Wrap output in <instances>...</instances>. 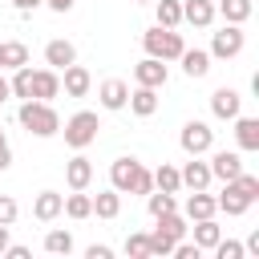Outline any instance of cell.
<instances>
[{
	"label": "cell",
	"mask_w": 259,
	"mask_h": 259,
	"mask_svg": "<svg viewBox=\"0 0 259 259\" xmlns=\"http://www.w3.org/2000/svg\"><path fill=\"white\" fill-rule=\"evenodd\" d=\"M16 121H20V125H24L32 138H53V134H61V117H57L53 101H36V97L20 101Z\"/></svg>",
	"instance_id": "6da1fadb"
},
{
	"label": "cell",
	"mask_w": 259,
	"mask_h": 259,
	"mask_svg": "<svg viewBox=\"0 0 259 259\" xmlns=\"http://www.w3.org/2000/svg\"><path fill=\"white\" fill-rule=\"evenodd\" d=\"M255 198H259V178L243 170L239 178H231V182L223 186V194H219L214 202H219V210H223V214L239 219V214H247V206H251Z\"/></svg>",
	"instance_id": "7a4b0ae2"
},
{
	"label": "cell",
	"mask_w": 259,
	"mask_h": 259,
	"mask_svg": "<svg viewBox=\"0 0 259 259\" xmlns=\"http://www.w3.org/2000/svg\"><path fill=\"white\" fill-rule=\"evenodd\" d=\"M142 49H146V57L178 61V57H182V49H186V40H182V32H178V28H162V24H154V28H146V32H142Z\"/></svg>",
	"instance_id": "3957f363"
},
{
	"label": "cell",
	"mask_w": 259,
	"mask_h": 259,
	"mask_svg": "<svg viewBox=\"0 0 259 259\" xmlns=\"http://www.w3.org/2000/svg\"><path fill=\"white\" fill-rule=\"evenodd\" d=\"M97 130H101V121H97V113L93 109H77L69 121H65V146H73V150H85V146H93L97 142Z\"/></svg>",
	"instance_id": "277c9868"
},
{
	"label": "cell",
	"mask_w": 259,
	"mask_h": 259,
	"mask_svg": "<svg viewBox=\"0 0 259 259\" xmlns=\"http://www.w3.org/2000/svg\"><path fill=\"white\" fill-rule=\"evenodd\" d=\"M243 45H247V32H243V24H223L214 36H210V61H235L239 53H243Z\"/></svg>",
	"instance_id": "5b68a950"
},
{
	"label": "cell",
	"mask_w": 259,
	"mask_h": 259,
	"mask_svg": "<svg viewBox=\"0 0 259 259\" xmlns=\"http://www.w3.org/2000/svg\"><path fill=\"white\" fill-rule=\"evenodd\" d=\"M178 146H182L186 154H210V150H214V130H210L206 121H186L182 134H178Z\"/></svg>",
	"instance_id": "8992f818"
},
{
	"label": "cell",
	"mask_w": 259,
	"mask_h": 259,
	"mask_svg": "<svg viewBox=\"0 0 259 259\" xmlns=\"http://www.w3.org/2000/svg\"><path fill=\"white\" fill-rule=\"evenodd\" d=\"M210 113H214L219 121H235V117L243 113V97H239V89H231V85L214 89V93H210Z\"/></svg>",
	"instance_id": "52a82bcc"
},
{
	"label": "cell",
	"mask_w": 259,
	"mask_h": 259,
	"mask_svg": "<svg viewBox=\"0 0 259 259\" xmlns=\"http://www.w3.org/2000/svg\"><path fill=\"white\" fill-rule=\"evenodd\" d=\"M134 81H138V85H150V89H162V85L170 81V69H166V61H158V57H142V61L134 65Z\"/></svg>",
	"instance_id": "ba28073f"
},
{
	"label": "cell",
	"mask_w": 259,
	"mask_h": 259,
	"mask_svg": "<svg viewBox=\"0 0 259 259\" xmlns=\"http://www.w3.org/2000/svg\"><path fill=\"white\" fill-rule=\"evenodd\" d=\"M206 166H210V178H219V182H231V178L243 174V158H239V150H214Z\"/></svg>",
	"instance_id": "9c48e42d"
},
{
	"label": "cell",
	"mask_w": 259,
	"mask_h": 259,
	"mask_svg": "<svg viewBox=\"0 0 259 259\" xmlns=\"http://www.w3.org/2000/svg\"><path fill=\"white\" fill-rule=\"evenodd\" d=\"M142 170H146V166H142L138 158H117V162L109 166V186H113V190H121V194H130Z\"/></svg>",
	"instance_id": "30bf717a"
},
{
	"label": "cell",
	"mask_w": 259,
	"mask_h": 259,
	"mask_svg": "<svg viewBox=\"0 0 259 259\" xmlns=\"http://www.w3.org/2000/svg\"><path fill=\"white\" fill-rule=\"evenodd\" d=\"M61 89H65V97H85L89 89H93V77H89V69L85 65H65L61 69Z\"/></svg>",
	"instance_id": "8fae6325"
},
{
	"label": "cell",
	"mask_w": 259,
	"mask_h": 259,
	"mask_svg": "<svg viewBox=\"0 0 259 259\" xmlns=\"http://www.w3.org/2000/svg\"><path fill=\"white\" fill-rule=\"evenodd\" d=\"M65 182H69V190H89V182H93V162H89L81 150L65 162Z\"/></svg>",
	"instance_id": "7c38bea8"
},
{
	"label": "cell",
	"mask_w": 259,
	"mask_h": 259,
	"mask_svg": "<svg viewBox=\"0 0 259 259\" xmlns=\"http://www.w3.org/2000/svg\"><path fill=\"white\" fill-rule=\"evenodd\" d=\"M97 101H101V109H125V101H130V85L125 81H117V77H109V81H101L97 85Z\"/></svg>",
	"instance_id": "4fadbf2b"
},
{
	"label": "cell",
	"mask_w": 259,
	"mask_h": 259,
	"mask_svg": "<svg viewBox=\"0 0 259 259\" xmlns=\"http://www.w3.org/2000/svg\"><path fill=\"white\" fill-rule=\"evenodd\" d=\"M73 61H77V45H73V40L57 36V40H49V45H45V65H49V69H57V73H61V69H65V65H73Z\"/></svg>",
	"instance_id": "5bb4252c"
},
{
	"label": "cell",
	"mask_w": 259,
	"mask_h": 259,
	"mask_svg": "<svg viewBox=\"0 0 259 259\" xmlns=\"http://www.w3.org/2000/svg\"><path fill=\"white\" fill-rule=\"evenodd\" d=\"M182 174V186H190V190H206L214 178H210V166L202 162V154H190V162L178 170Z\"/></svg>",
	"instance_id": "9a60e30c"
},
{
	"label": "cell",
	"mask_w": 259,
	"mask_h": 259,
	"mask_svg": "<svg viewBox=\"0 0 259 259\" xmlns=\"http://www.w3.org/2000/svg\"><path fill=\"white\" fill-rule=\"evenodd\" d=\"M61 93V73L57 69H32V97L36 101H53Z\"/></svg>",
	"instance_id": "2e32d148"
},
{
	"label": "cell",
	"mask_w": 259,
	"mask_h": 259,
	"mask_svg": "<svg viewBox=\"0 0 259 259\" xmlns=\"http://www.w3.org/2000/svg\"><path fill=\"white\" fill-rule=\"evenodd\" d=\"M182 20L194 28H210L214 24V0H182Z\"/></svg>",
	"instance_id": "e0dca14e"
},
{
	"label": "cell",
	"mask_w": 259,
	"mask_h": 259,
	"mask_svg": "<svg viewBox=\"0 0 259 259\" xmlns=\"http://www.w3.org/2000/svg\"><path fill=\"white\" fill-rule=\"evenodd\" d=\"M235 142H239V150L243 154H255L259 150V117H235Z\"/></svg>",
	"instance_id": "ac0fdd59"
},
{
	"label": "cell",
	"mask_w": 259,
	"mask_h": 259,
	"mask_svg": "<svg viewBox=\"0 0 259 259\" xmlns=\"http://www.w3.org/2000/svg\"><path fill=\"white\" fill-rule=\"evenodd\" d=\"M61 206H65V194H57V190H40V194L32 198V214H36L40 223L61 219Z\"/></svg>",
	"instance_id": "d6986e66"
},
{
	"label": "cell",
	"mask_w": 259,
	"mask_h": 259,
	"mask_svg": "<svg viewBox=\"0 0 259 259\" xmlns=\"http://www.w3.org/2000/svg\"><path fill=\"white\" fill-rule=\"evenodd\" d=\"M182 73L190 77V81H198V77H206L210 73V53L206 49H182Z\"/></svg>",
	"instance_id": "ffe728a7"
},
{
	"label": "cell",
	"mask_w": 259,
	"mask_h": 259,
	"mask_svg": "<svg viewBox=\"0 0 259 259\" xmlns=\"http://www.w3.org/2000/svg\"><path fill=\"white\" fill-rule=\"evenodd\" d=\"M138 117H154L158 113V89H150V85H138V89H130V101H125Z\"/></svg>",
	"instance_id": "44dd1931"
},
{
	"label": "cell",
	"mask_w": 259,
	"mask_h": 259,
	"mask_svg": "<svg viewBox=\"0 0 259 259\" xmlns=\"http://www.w3.org/2000/svg\"><path fill=\"white\" fill-rule=\"evenodd\" d=\"M219 214V202H214V194H206V190H194L190 198H186V219L190 223H198V219H214Z\"/></svg>",
	"instance_id": "7402d4cb"
},
{
	"label": "cell",
	"mask_w": 259,
	"mask_h": 259,
	"mask_svg": "<svg viewBox=\"0 0 259 259\" xmlns=\"http://www.w3.org/2000/svg\"><path fill=\"white\" fill-rule=\"evenodd\" d=\"M251 8H255L251 0H219L214 4V16H223L227 24H247L251 20Z\"/></svg>",
	"instance_id": "603a6c76"
},
{
	"label": "cell",
	"mask_w": 259,
	"mask_h": 259,
	"mask_svg": "<svg viewBox=\"0 0 259 259\" xmlns=\"http://www.w3.org/2000/svg\"><path fill=\"white\" fill-rule=\"evenodd\" d=\"M28 65V45L24 40H4L0 45V69H20Z\"/></svg>",
	"instance_id": "cb8c5ba5"
},
{
	"label": "cell",
	"mask_w": 259,
	"mask_h": 259,
	"mask_svg": "<svg viewBox=\"0 0 259 259\" xmlns=\"http://www.w3.org/2000/svg\"><path fill=\"white\" fill-rule=\"evenodd\" d=\"M150 174H154V190H166V194H178V190H182V174H178V166L162 162V166L150 170Z\"/></svg>",
	"instance_id": "d4e9b609"
},
{
	"label": "cell",
	"mask_w": 259,
	"mask_h": 259,
	"mask_svg": "<svg viewBox=\"0 0 259 259\" xmlns=\"http://www.w3.org/2000/svg\"><path fill=\"white\" fill-rule=\"evenodd\" d=\"M93 214H97V219H117V214H121V190H113V186L101 190V194L93 198Z\"/></svg>",
	"instance_id": "484cf974"
},
{
	"label": "cell",
	"mask_w": 259,
	"mask_h": 259,
	"mask_svg": "<svg viewBox=\"0 0 259 259\" xmlns=\"http://www.w3.org/2000/svg\"><path fill=\"white\" fill-rule=\"evenodd\" d=\"M190 231H194V243H198V251H210V247L223 239V227H219L214 219H198Z\"/></svg>",
	"instance_id": "4316f807"
},
{
	"label": "cell",
	"mask_w": 259,
	"mask_h": 259,
	"mask_svg": "<svg viewBox=\"0 0 259 259\" xmlns=\"http://www.w3.org/2000/svg\"><path fill=\"white\" fill-rule=\"evenodd\" d=\"M61 214H69V219H89V214H93V198H89L85 190H73V194H65Z\"/></svg>",
	"instance_id": "83f0119b"
},
{
	"label": "cell",
	"mask_w": 259,
	"mask_h": 259,
	"mask_svg": "<svg viewBox=\"0 0 259 259\" xmlns=\"http://www.w3.org/2000/svg\"><path fill=\"white\" fill-rule=\"evenodd\" d=\"M154 223H158L154 231H162V235H170L174 243H178V239H186V231H190V227H186V219H182L178 210H166V214H158Z\"/></svg>",
	"instance_id": "f1b7e54d"
},
{
	"label": "cell",
	"mask_w": 259,
	"mask_h": 259,
	"mask_svg": "<svg viewBox=\"0 0 259 259\" xmlns=\"http://www.w3.org/2000/svg\"><path fill=\"white\" fill-rule=\"evenodd\" d=\"M154 16L162 28H178L182 24V0H154Z\"/></svg>",
	"instance_id": "f546056e"
},
{
	"label": "cell",
	"mask_w": 259,
	"mask_h": 259,
	"mask_svg": "<svg viewBox=\"0 0 259 259\" xmlns=\"http://www.w3.org/2000/svg\"><path fill=\"white\" fill-rule=\"evenodd\" d=\"M146 210H150V219H158V214H166V210H178V198L166 194V190H150V194H146Z\"/></svg>",
	"instance_id": "4dcf8cb0"
},
{
	"label": "cell",
	"mask_w": 259,
	"mask_h": 259,
	"mask_svg": "<svg viewBox=\"0 0 259 259\" xmlns=\"http://www.w3.org/2000/svg\"><path fill=\"white\" fill-rule=\"evenodd\" d=\"M12 97H20V101H28L32 97V69L28 65H20V69H12Z\"/></svg>",
	"instance_id": "1f68e13d"
},
{
	"label": "cell",
	"mask_w": 259,
	"mask_h": 259,
	"mask_svg": "<svg viewBox=\"0 0 259 259\" xmlns=\"http://www.w3.org/2000/svg\"><path fill=\"white\" fill-rule=\"evenodd\" d=\"M45 251L49 255H69L73 251V235L69 231H49L45 235Z\"/></svg>",
	"instance_id": "d6a6232c"
},
{
	"label": "cell",
	"mask_w": 259,
	"mask_h": 259,
	"mask_svg": "<svg viewBox=\"0 0 259 259\" xmlns=\"http://www.w3.org/2000/svg\"><path fill=\"white\" fill-rule=\"evenodd\" d=\"M125 255L130 259H150V235H130L125 239Z\"/></svg>",
	"instance_id": "836d02e7"
},
{
	"label": "cell",
	"mask_w": 259,
	"mask_h": 259,
	"mask_svg": "<svg viewBox=\"0 0 259 259\" xmlns=\"http://www.w3.org/2000/svg\"><path fill=\"white\" fill-rule=\"evenodd\" d=\"M170 251H174V239L162 235V231H150V259H162V255H170Z\"/></svg>",
	"instance_id": "e575fe53"
},
{
	"label": "cell",
	"mask_w": 259,
	"mask_h": 259,
	"mask_svg": "<svg viewBox=\"0 0 259 259\" xmlns=\"http://www.w3.org/2000/svg\"><path fill=\"white\" fill-rule=\"evenodd\" d=\"M210 251H214L219 259H243V255H247V251H243V243H235V239H219Z\"/></svg>",
	"instance_id": "d590c367"
},
{
	"label": "cell",
	"mask_w": 259,
	"mask_h": 259,
	"mask_svg": "<svg viewBox=\"0 0 259 259\" xmlns=\"http://www.w3.org/2000/svg\"><path fill=\"white\" fill-rule=\"evenodd\" d=\"M16 214H20L16 198H12V194H0V223H4V227H12V223H16Z\"/></svg>",
	"instance_id": "8d00e7d4"
},
{
	"label": "cell",
	"mask_w": 259,
	"mask_h": 259,
	"mask_svg": "<svg viewBox=\"0 0 259 259\" xmlns=\"http://www.w3.org/2000/svg\"><path fill=\"white\" fill-rule=\"evenodd\" d=\"M150 190H154V174H150V170H142V174H138V182H134V190H130V194H150Z\"/></svg>",
	"instance_id": "74e56055"
},
{
	"label": "cell",
	"mask_w": 259,
	"mask_h": 259,
	"mask_svg": "<svg viewBox=\"0 0 259 259\" xmlns=\"http://www.w3.org/2000/svg\"><path fill=\"white\" fill-rule=\"evenodd\" d=\"M85 259H113V247H105V243H93V247L85 251Z\"/></svg>",
	"instance_id": "f35d334b"
},
{
	"label": "cell",
	"mask_w": 259,
	"mask_h": 259,
	"mask_svg": "<svg viewBox=\"0 0 259 259\" xmlns=\"http://www.w3.org/2000/svg\"><path fill=\"white\" fill-rule=\"evenodd\" d=\"M8 166H12V146H8V142H0V174H4Z\"/></svg>",
	"instance_id": "ab89813d"
},
{
	"label": "cell",
	"mask_w": 259,
	"mask_h": 259,
	"mask_svg": "<svg viewBox=\"0 0 259 259\" xmlns=\"http://www.w3.org/2000/svg\"><path fill=\"white\" fill-rule=\"evenodd\" d=\"M4 255H8V259H28V247H20V243L12 247V243H8V247H4Z\"/></svg>",
	"instance_id": "60d3db41"
},
{
	"label": "cell",
	"mask_w": 259,
	"mask_h": 259,
	"mask_svg": "<svg viewBox=\"0 0 259 259\" xmlns=\"http://www.w3.org/2000/svg\"><path fill=\"white\" fill-rule=\"evenodd\" d=\"M12 97V85H8V77H4V69H0V105Z\"/></svg>",
	"instance_id": "b9f144b4"
},
{
	"label": "cell",
	"mask_w": 259,
	"mask_h": 259,
	"mask_svg": "<svg viewBox=\"0 0 259 259\" xmlns=\"http://www.w3.org/2000/svg\"><path fill=\"white\" fill-rule=\"evenodd\" d=\"M45 4H49V8H53V12H69V8H73V4H77V0H45Z\"/></svg>",
	"instance_id": "7bdbcfd3"
},
{
	"label": "cell",
	"mask_w": 259,
	"mask_h": 259,
	"mask_svg": "<svg viewBox=\"0 0 259 259\" xmlns=\"http://www.w3.org/2000/svg\"><path fill=\"white\" fill-rule=\"evenodd\" d=\"M45 0H12V8H20V12H32V8H40Z\"/></svg>",
	"instance_id": "ee69618b"
},
{
	"label": "cell",
	"mask_w": 259,
	"mask_h": 259,
	"mask_svg": "<svg viewBox=\"0 0 259 259\" xmlns=\"http://www.w3.org/2000/svg\"><path fill=\"white\" fill-rule=\"evenodd\" d=\"M4 247H8V227L0 223V255H4Z\"/></svg>",
	"instance_id": "f6af8a7d"
},
{
	"label": "cell",
	"mask_w": 259,
	"mask_h": 259,
	"mask_svg": "<svg viewBox=\"0 0 259 259\" xmlns=\"http://www.w3.org/2000/svg\"><path fill=\"white\" fill-rule=\"evenodd\" d=\"M0 142H8V138H4V130H0Z\"/></svg>",
	"instance_id": "bcb514c9"
},
{
	"label": "cell",
	"mask_w": 259,
	"mask_h": 259,
	"mask_svg": "<svg viewBox=\"0 0 259 259\" xmlns=\"http://www.w3.org/2000/svg\"><path fill=\"white\" fill-rule=\"evenodd\" d=\"M138 4H154V0H138Z\"/></svg>",
	"instance_id": "7dc6e473"
}]
</instances>
